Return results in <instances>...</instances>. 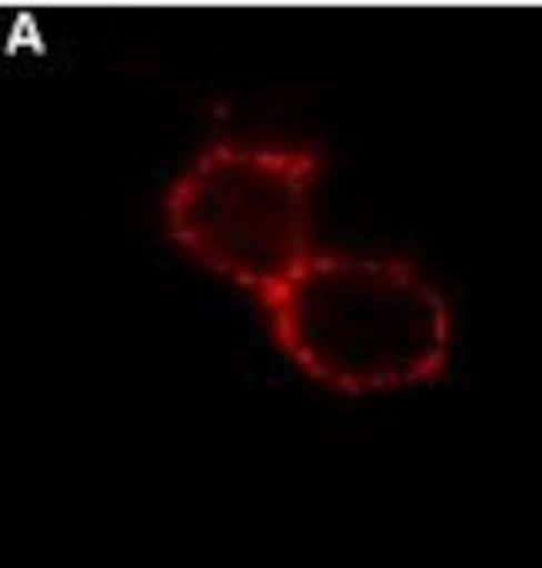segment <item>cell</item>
Returning <instances> with one entry per match:
<instances>
[{
  "label": "cell",
  "instance_id": "cell-1",
  "mask_svg": "<svg viewBox=\"0 0 542 568\" xmlns=\"http://www.w3.org/2000/svg\"><path fill=\"white\" fill-rule=\"evenodd\" d=\"M261 308L282 355L329 392H399L449 362V305L402 257L315 251Z\"/></svg>",
  "mask_w": 542,
  "mask_h": 568
},
{
  "label": "cell",
  "instance_id": "cell-2",
  "mask_svg": "<svg viewBox=\"0 0 542 568\" xmlns=\"http://www.w3.org/2000/svg\"><path fill=\"white\" fill-rule=\"evenodd\" d=\"M322 151L309 144H208L168 187V237L201 267L264 302L315 254Z\"/></svg>",
  "mask_w": 542,
  "mask_h": 568
}]
</instances>
